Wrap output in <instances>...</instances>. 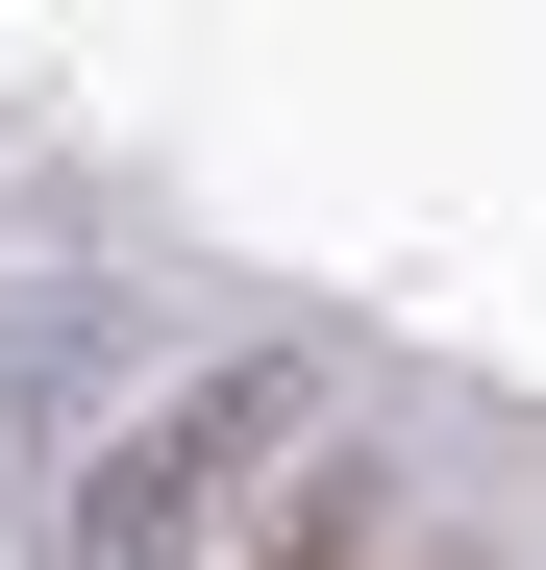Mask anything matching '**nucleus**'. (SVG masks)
I'll return each mask as SVG.
<instances>
[{"label": "nucleus", "instance_id": "1", "mask_svg": "<svg viewBox=\"0 0 546 570\" xmlns=\"http://www.w3.org/2000/svg\"><path fill=\"white\" fill-rule=\"evenodd\" d=\"M273 446H299V397H224V422H149V446L100 471V570H174V546H199V497H248Z\"/></svg>", "mask_w": 546, "mask_h": 570}, {"label": "nucleus", "instance_id": "2", "mask_svg": "<svg viewBox=\"0 0 546 570\" xmlns=\"http://www.w3.org/2000/svg\"><path fill=\"white\" fill-rule=\"evenodd\" d=\"M273 570H398V497H373V471H323V497L273 521Z\"/></svg>", "mask_w": 546, "mask_h": 570}]
</instances>
